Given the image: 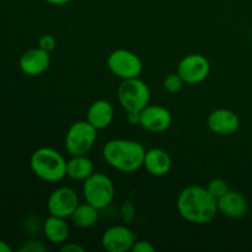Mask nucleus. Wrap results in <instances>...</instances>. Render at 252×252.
Listing matches in <instances>:
<instances>
[{
    "instance_id": "obj_1",
    "label": "nucleus",
    "mask_w": 252,
    "mask_h": 252,
    "mask_svg": "<svg viewBox=\"0 0 252 252\" xmlns=\"http://www.w3.org/2000/svg\"><path fill=\"white\" fill-rule=\"evenodd\" d=\"M177 212L187 223L203 225L209 224L218 214V199L212 196L207 187L191 185L177 196Z\"/></svg>"
},
{
    "instance_id": "obj_2",
    "label": "nucleus",
    "mask_w": 252,
    "mask_h": 252,
    "mask_svg": "<svg viewBox=\"0 0 252 252\" xmlns=\"http://www.w3.org/2000/svg\"><path fill=\"white\" fill-rule=\"evenodd\" d=\"M145 153L147 150L139 142L116 138L103 145L102 157L111 167L129 174L143 166Z\"/></svg>"
},
{
    "instance_id": "obj_3",
    "label": "nucleus",
    "mask_w": 252,
    "mask_h": 252,
    "mask_svg": "<svg viewBox=\"0 0 252 252\" xmlns=\"http://www.w3.org/2000/svg\"><path fill=\"white\" fill-rule=\"evenodd\" d=\"M30 166L38 179L51 184L62 181L66 176V160L53 148L43 147L34 150Z\"/></svg>"
},
{
    "instance_id": "obj_4",
    "label": "nucleus",
    "mask_w": 252,
    "mask_h": 252,
    "mask_svg": "<svg viewBox=\"0 0 252 252\" xmlns=\"http://www.w3.org/2000/svg\"><path fill=\"white\" fill-rule=\"evenodd\" d=\"M83 196L85 202L97 209H103L115 198V185L107 175L94 172L83 184Z\"/></svg>"
},
{
    "instance_id": "obj_5",
    "label": "nucleus",
    "mask_w": 252,
    "mask_h": 252,
    "mask_svg": "<svg viewBox=\"0 0 252 252\" xmlns=\"http://www.w3.org/2000/svg\"><path fill=\"white\" fill-rule=\"evenodd\" d=\"M117 98L126 112H140L149 105V86L139 78L122 80L117 89Z\"/></svg>"
},
{
    "instance_id": "obj_6",
    "label": "nucleus",
    "mask_w": 252,
    "mask_h": 252,
    "mask_svg": "<svg viewBox=\"0 0 252 252\" xmlns=\"http://www.w3.org/2000/svg\"><path fill=\"white\" fill-rule=\"evenodd\" d=\"M97 139V129L88 121H78L69 127L64 139L66 152L70 155H85L93 149Z\"/></svg>"
},
{
    "instance_id": "obj_7",
    "label": "nucleus",
    "mask_w": 252,
    "mask_h": 252,
    "mask_svg": "<svg viewBox=\"0 0 252 252\" xmlns=\"http://www.w3.org/2000/svg\"><path fill=\"white\" fill-rule=\"evenodd\" d=\"M107 68L121 80L139 78L143 71V63L139 57L126 48H117L107 57Z\"/></svg>"
},
{
    "instance_id": "obj_8",
    "label": "nucleus",
    "mask_w": 252,
    "mask_h": 252,
    "mask_svg": "<svg viewBox=\"0 0 252 252\" xmlns=\"http://www.w3.org/2000/svg\"><path fill=\"white\" fill-rule=\"evenodd\" d=\"M177 73L185 84L196 85L208 78L211 73V64L204 56L199 53H192L184 57L177 65Z\"/></svg>"
},
{
    "instance_id": "obj_9",
    "label": "nucleus",
    "mask_w": 252,
    "mask_h": 252,
    "mask_svg": "<svg viewBox=\"0 0 252 252\" xmlns=\"http://www.w3.org/2000/svg\"><path fill=\"white\" fill-rule=\"evenodd\" d=\"M79 206V197L70 187H58L54 189L47 201V209L51 216L61 218H70L73 212Z\"/></svg>"
},
{
    "instance_id": "obj_10",
    "label": "nucleus",
    "mask_w": 252,
    "mask_h": 252,
    "mask_svg": "<svg viewBox=\"0 0 252 252\" xmlns=\"http://www.w3.org/2000/svg\"><path fill=\"white\" fill-rule=\"evenodd\" d=\"M137 235L126 225L110 226L101 238L102 248L108 252H127L132 250Z\"/></svg>"
},
{
    "instance_id": "obj_11",
    "label": "nucleus",
    "mask_w": 252,
    "mask_h": 252,
    "mask_svg": "<svg viewBox=\"0 0 252 252\" xmlns=\"http://www.w3.org/2000/svg\"><path fill=\"white\" fill-rule=\"evenodd\" d=\"M139 126L152 133H161L169 129L172 123L171 112L160 105H148L140 111Z\"/></svg>"
},
{
    "instance_id": "obj_12",
    "label": "nucleus",
    "mask_w": 252,
    "mask_h": 252,
    "mask_svg": "<svg viewBox=\"0 0 252 252\" xmlns=\"http://www.w3.org/2000/svg\"><path fill=\"white\" fill-rule=\"evenodd\" d=\"M207 125L214 134L231 135L235 134L240 128V118L229 108H217L209 113Z\"/></svg>"
},
{
    "instance_id": "obj_13",
    "label": "nucleus",
    "mask_w": 252,
    "mask_h": 252,
    "mask_svg": "<svg viewBox=\"0 0 252 252\" xmlns=\"http://www.w3.org/2000/svg\"><path fill=\"white\" fill-rule=\"evenodd\" d=\"M51 64L48 52L39 47L27 49L19 59V66L24 74L29 76H38L43 74Z\"/></svg>"
},
{
    "instance_id": "obj_14",
    "label": "nucleus",
    "mask_w": 252,
    "mask_h": 252,
    "mask_svg": "<svg viewBox=\"0 0 252 252\" xmlns=\"http://www.w3.org/2000/svg\"><path fill=\"white\" fill-rule=\"evenodd\" d=\"M218 211L230 219H240L249 211L248 199L240 192L229 189L218 199Z\"/></svg>"
},
{
    "instance_id": "obj_15",
    "label": "nucleus",
    "mask_w": 252,
    "mask_h": 252,
    "mask_svg": "<svg viewBox=\"0 0 252 252\" xmlns=\"http://www.w3.org/2000/svg\"><path fill=\"white\" fill-rule=\"evenodd\" d=\"M143 166L153 176L161 177L169 174L171 170L172 159L166 150L161 148H152L145 153Z\"/></svg>"
},
{
    "instance_id": "obj_16",
    "label": "nucleus",
    "mask_w": 252,
    "mask_h": 252,
    "mask_svg": "<svg viewBox=\"0 0 252 252\" xmlns=\"http://www.w3.org/2000/svg\"><path fill=\"white\" fill-rule=\"evenodd\" d=\"M113 116H115V110L110 101L100 98V100L94 101L88 108L86 121L97 130L105 129L112 123Z\"/></svg>"
},
{
    "instance_id": "obj_17",
    "label": "nucleus",
    "mask_w": 252,
    "mask_h": 252,
    "mask_svg": "<svg viewBox=\"0 0 252 252\" xmlns=\"http://www.w3.org/2000/svg\"><path fill=\"white\" fill-rule=\"evenodd\" d=\"M42 231L49 243L58 245V244H64L68 240L69 225L65 221V218L49 214V217L42 225Z\"/></svg>"
},
{
    "instance_id": "obj_18",
    "label": "nucleus",
    "mask_w": 252,
    "mask_h": 252,
    "mask_svg": "<svg viewBox=\"0 0 252 252\" xmlns=\"http://www.w3.org/2000/svg\"><path fill=\"white\" fill-rule=\"evenodd\" d=\"M94 162L85 155H71L66 160V176L74 181H85L91 174H94Z\"/></svg>"
},
{
    "instance_id": "obj_19",
    "label": "nucleus",
    "mask_w": 252,
    "mask_h": 252,
    "mask_svg": "<svg viewBox=\"0 0 252 252\" xmlns=\"http://www.w3.org/2000/svg\"><path fill=\"white\" fill-rule=\"evenodd\" d=\"M98 211L100 209L95 208L94 206L85 203H79L75 211L70 216V220L74 226L79 229H88L95 225L98 220Z\"/></svg>"
},
{
    "instance_id": "obj_20",
    "label": "nucleus",
    "mask_w": 252,
    "mask_h": 252,
    "mask_svg": "<svg viewBox=\"0 0 252 252\" xmlns=\"http://www.w3.org/2000/svg\"><path fill=\"white\" fill-rule=\"evenodd\" d=\"M185 81L182 80L181 76L179 75V73H171L169 75H166L162 81V86H164L165 90L170 94H176L184 88Z\"/></svg>"
},
{
    "instance_id": "obj_21",
    "label": "nucleus",
    "mask_w": 252,
    "mask_h": 252,
    "mask_svg": "<svg viewBox=\"0 0 252 252\" xmlns=\"http://www.w3.org/2000/svg\"><path fill=\"white\" fill-rule=\"evenodd\" d=\"M207 189L209 191V193L213 197H216L217 199L220 198L221 196L226 193L229 191L228 184L224 179H220V177H216V179L211 180L207 185Z\"/></svg>"
},
{
    "instance_id": "obj_22",
    "label": "nucleus",
    "mask_w": 252,
    "mask_h": 252,
    "mask_svg": "<svg viewBox=\"0 0 252 252\" xmlns=\"http://www.w3.org/2000/svg\"><path fill=\"white\" fill-rule=\"evenodd\" d=\"M121 213V219L125 224L132 223L135 219V216H137V211H135V206L130 201H125L121 206L120 209Z\"/></svg>"
},
{
    "instance_id": "obj_23",
    "label": "nucleus",
    "mask_w": 252,
    "mask_h": 252,
    "mask_svg": "<svg viewBox=\"0 0 252 252\" xmlns=\"http://www.w3.org/2000/svg\"><path fill=\"white\" fill-rule=\"evenodd\" d=\"M38 47L42 48L43 51L51 53L52 51H54L57 47V39L56 37L52 36V34H42L38 38Z\"/></svg>"
},
{
    "instance_id": "obj_24",
    "label": "nucleus",
    "mask_w": 252,
    "mask_h": 252,
    "mask_svg": "<svg viewBox=\"0 0 252 252\" xmlns=\"http://www.w3.org/2000/svg\"><path fill=\"white\" fill-rule=\"evenodd\" d=\"M132 252H154L155 248L152 243L147 240H135L132 246Z\"/></svg>"
},
{
    "instance_id": "obj_25",
    "label": "nucleus",
    "mask_w": 252,
    "mask_h": 252,
    "mask_svg": "<svg viewBox=\"0 0 252 252\" xmlns=\"http://www.w3.org/2000/svg\"><path fill=\"white\" fill-rule=\"evenodd\" d=\"M20 251L24 252H46L47 248L41 243V241H27L22 248H20Z\"/></svg>"
},
{
    "instance_id": "obj_26",
    "label": "nucleus",
    "mask_w": 252,
    "mask_h": 252,
    "mask_svg": "<svg viewBox=\"0 0 252 252\" xmlns=\"http://www.w3.org/2000/svg\"><path fill=\"white\" fill-rule=\"evenodd\" d=\"M61 251L63 252H84L85 249L76 243H64L61 248Z\"/></svg>"
},
{
    "instance_id": "obj_27",
    "label": "nucleus",
    "mask_w": 252,
    "mask_h": 252,
    "mask_svg": "<svg viewBox=\"0 0 252 252\" xmlns=\"http://www.w3.org/2000/svg\"><path fill=\"white\" fill-rule=\"evenodd\" d=\"M127 121L129 125L137 126L140 122V113L139 112H127Z\"/></svg>"
},
{
    "instance_id": "obj_28",
    "label": "nucleus",
    "mask_w": 252,
    "mask_h": 252,
    "mask_svg": "<svg viewBox=\"0 0 252 252\" xmlns=\"http://www.w3.org/2000/svg\"><path fill=\"white\" fill-rule=\"evenodd\" d=\"M44 1L48 2V4L51 5H54V6H61V5L69 4L71 0H44Z\"/></svg>"
},
{
    "instance_id": "obj_29",
    "label": "nucleus",
    "mask_w": 252,
    "mask_h": 252,
    "mask_svg": "<svg viewBox=\"0 0 252 252\" xmlns=\"http://www.w3.org/2000/svg\"><path fill=\"white\" fill-rule=\"evenodd\" d=\"M11 251H12L11 246H10L7 243H5L4 240H1V239H0V252H11Z\"/></svg>"
}]
</instances>
